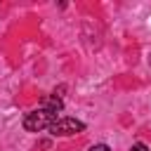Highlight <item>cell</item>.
I'll use <instances>...</instances> for the list:
<instances>
[{
  "label": "cell",
  "mask_w": 151,
  "mask_h": 151,
  "mask_svg": "<svg viewBox=\"0 0 151 151\" xmlns=\"http://www.w3.org/2000/svg\"><path fill=\"white\" fill-rule=\"evenodd\" d=\"M90 151H111L106 144H94V146H90Z\"/></svg>",
  "instance_id": "obj_5"
},
{
  "label": "cell",
  "mask_w": 151,
  "mask_h": 151,
  "mask_svg": "<svg viewBox=\"0 0 151 151\" xmlns=\"http://www.w3.org/2000/svg\"><path fill=\"white\" fill-rule=\"evenodd\" d=\"M130 151H149V146H146V144H142V142H137V144H134Z\"/></svg>",
  "instance_id": "obj_4"
},
{
  "label": "cell",
  "mask_w": 151,
  "mask_h": 151,
  "mask_svg": "<svg viewBox=\"0 0 151 151\" xmlns=\"http://www.w3.org/2000/svg\"><path fill=\"white\" fill-rule=\"evenodd\" d=\"M54 120H57V113L45 111V109H38V111H31V113L24 116V130H28V132H40V130H47Z\"/></svg>",
  "instance_id": "obj_1"
},
{
  "label": "cell",
  "mask_w": 151,
  "mask_h": 151,
  "mask_svg": "<svg viewBox=\"0 0 151 151\" xmlns=\"http://www.w3.org/2000/svg\"><path fill=\"white\" fill-rule=\"evenodd\" d=\"M42 109H45V111H52V113H59V111L64 109V104H61V99H59V97H45Z\"/></svg>",
  "instance_id": "obj_3"
},
{
  "label": "cell",
  "mask_w": 151,
  "mask_h": 151,
  "mask_svg": "<svg viewBox=\"0 0 151 151\" xmlns=\"http://www.w3.org/2000/svg\"><path fill=\"white\" fill-rule=\"evenodd\" d=\"M50 134H54V137H71V134H78V132H83L85 130V123H80V120H76V118H57L50 127Z\"/></svg>",
  "instance_id": "obj_2"
}]
</instances>
